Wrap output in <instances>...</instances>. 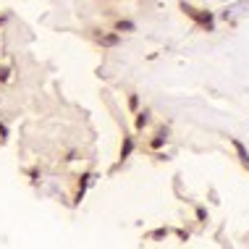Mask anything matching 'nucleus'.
Returning a JSON list of instances; mask_svg holds the SVG:
<instances>
[{
  "instance_id": "obj_1",
  "label": "nucleus",
  "mask_w": 249,
  "mask_h": 249,
  "mask_svg": "<svg viewBox=\"0 0 249 249\" xmlns=\"http://www.w3.org/2000/svg\"><path fill=\"white\" fill-rule=\"evenodd\" d=\"M181 11L186 13V16L192 18L194 24L199 26V29H205V32H213L215 29V16L210 11H202V8H194V5H189V3H184L181 0Z\"/></svg>"
},
{
  "instance_id": "obj_2",
  "label": "nucleus",
  "mask_w": 249,
  "mask_h": 249,
  "mask_svg": "<svg viewBox=\"0 0 249 249\" xmlns=\"http://www.w3.org/2000/svg\"><path fill=\"white\" fill-rule=\"evenodd\" d=\"M231 142H233V150H236V155H239V160H241V165H244L247 171H249V152H247V147L241 144L239 139H231Z\"/></svg>"
},
{
  "instance_id": "obj_3",
  "label": "nucleus",
  "mask_w": 249,
  "mask_h": 249,
  "mask_svg": "<svg viewBox=\"0 0 249 249\" xmlns=\"http://www.w3.org/2000/svg\"><path fill=\"white\" fill-rule=\"evenodd\" d=\"M118 42H121L118 35H103L100 37V45H103V48H116Z\"/></svg>"
},
{
  "instance_id": "obj_4",
  "label": "nucleus",
  "mask_w": 249,
  "mask_h": 249,
  "mask_svg": "<svg viewBox=\"0 0 249 249\" xmlns=\"http://www.w3.org/2000/svg\"><path fill=\"white\" fill-rule=\"evenodd\" d=\"M131 150H134V137H126V139H124V144H121V160L129 158Z\"/></svg>"
},
{
  "instance_id": "obj_5",
  "label": "nucleus",
  "mask_w": 249,
  "mask_h": 249,
  "mask_svg": "<svg viewBox=\"0 0 249 249\" xmlns=\"http://www.w3.org/2000/svg\"><path fill=\"white\" fill-rule=\"evenodd\" d=\"M147 124H150V113L144 110V113H139V116H137V129H144Z\"/></svg>"
},
{
  "instance_id": "obj_6",
  "label": "nucleus",
  "mask_w": 249,
  "mask_h": 249,
  "mask_svg": "<svg viewBox=\"0 0 249 249\" xmlns=\"http://www.w3.org/2000/svg\"><path fill=\"white\" fill-rule=\"evenodd\" d=\"M163 142H165V131H160L158 137H155L152 142H150V147H152V150H158V147H163Z\"/></svg>"
},
{
  "instance_id": "obj_7",
  "label": "nucleus",
  "mask_w": 249,
  "mask_h": 249,
  "mask_svg": "<svg viewBox=\"0 0 249 249\" xmlns=\"http://www.w3.org/2000/svg\"><path fill=\"white\" fill-rule=\"evenodd\" d=\"M116 32H134V21H118Z\"/></svg>"
},
{
  "instance_id": "obj_8",
  "label": "nucleus",
  "mask_w": 249,
  "mask_h": 249,
  "mask_svg": "<svg viewBox=\"0 0 249 249\" xmlns=\"http://www.w3.org/2000/svg\"><path fill=\"white\" fill-rule=\"evenodd\" d=\"M137 105H139V97L131 95V97H129V107H131V110H137Z\"/></svg>"
},
{
  "instance_id": "obj_9",
  "label": "nucleus",
  "mask_w": 249,
  "mask_h": 249,
  "mask_svg": "<svg viewBox=\"0 0 249 249\" xmlns=\"http://www.w3.org/2000/svg\"><path fill=\"white\" fill-rule=\"evenodd\" d=\"M0 79H8V71L5 69H0Z\"/></svg>"
}]
</instances>
